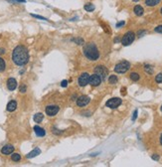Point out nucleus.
I'll return each mask as SVG.
<instances>
[{
	"mask_svg": "<svg viewBox=\"0 0 162 167\" xmlns=\"http://www.w3.org/2000/svg\"><path fill=\"white\" fill-rule=\"evenodd\" d=\"M12 60L17 66H24L29 61V53L26 47L17 46L12 52Z\"/></svg>",
	"mask_w": 162,
	"mask_h": 167,
	"instance_id": "obj_1",
	"label": "nucleus"
},
{
	"mask_svg": "<svg viewBox=\"0 0 162 167\" xmlns=\"http://www.w3.org/2000/svg\"><path fill=\"white\" fill-rule=\"evenodd\" d=\"M83 51H84V55L89 60H91V61H97V60L99 58V49H98V47H97L94 43L90 42V43L85 44Z\"/></svg>",
	"mask_w": 162,
	"mask_h": 167,
	"instance_id": "obj_2",
	"label": "nucleus"
},
{
	"mask_svg": "<svg viewBox=\"0 0 162 167\" xmlns=\"http://www.w3.org/2000/svg\"><path fill=\"white\" fill-rule=\"evenodd\" d=\"M130 69V64L127 61H122L119 63V64L115 65L114 67V71L117 72V74H124L126 73L128 70Z\"/></svg>",
	"mask_w": 162,
	"mask_h": 167,
	"instance_id": "obj_3",
	"label": "nucleus"
},
{
	"mask_svg": "<svg viewBox=\"0 0 162 167\" xmlns=\"http://www.w3.org/2000/svg\"><path fill=\"white\" fill-rule=\"evenodd\" d=\"M135 39V34L132 31H128L123 35L121 39V44L123 46H129L130 44H132V42Z\"/></svg>",
	"mask_w": 162,
	"mask_h": 167,
	"instance_id": "obj_4",
	"label": "nucleus"
},
{
	"mask_svg": "<svg viewBox=\"0 0 162 167\" xmlns=\"http://www.w3.org/2000/svg\"><path fill=\"white\" fill-rule=\"evenodd\" d=\"M121 103H122L121 99H119V97H112V99H108V101H106L105 106L110 108H117L121 104Z\"/></svg>",
	"mask_w": 162,
	"mask_h": 167,
	"instance_id": "obj_5",
	"label": "nucleus"
},
{
	"mask_svg": "<svg viewBox=\"0 0 162 167\" xmlns=\"http://www.w3.org/2000/svg\"><path fill=\"white\" fill-rule=\"evenodd\" d=\"M94 73L101 77V80H105L108 74V71L105 66H101V65H99V66H97L96 68H94Z\"/></svg>",
	"mask_w": 162,
	"mask_h": 167,
	"instance_id": "obj_6",
	"label": "nucleus"
},
{
	"mask_svg": "<svg viewBox=\"0 0 162 167\" xmlns=\"http://www.w3.org/2000/svg\"><path fill=\"white\" fill-rule=\"evenodd\" d=\"M60 108L56 104H50L46 108V113L48 117H55L58 112H59Z\"/></svg>",
	"mask_w": 162,
	"mask_h": 167,
	"instance_id": "obj_7",
	"label": "nucleus"
},
{
	"mask_svg": "<svg viewBox=\"0 0 162 167\" xmlns=\"http://www.w3.org/2000/svg\"><path fill=\"white\" fill-rule=\"evenodd\" d=\"M101 78L99 77V75H97L96 73L94 74V75L90 76V81H89V84L92 87H98V86L101 85Z\"/></svg>",
	"mask_w": 162,
	"mask_h": 167,
	"instance_id": "obj_8",
	"label": "nucleus"
},
{
	"mask_svg": "<svg viewBox=\"0 0 162 167\" xmlns=\"http://www.w3.org/2000/svg\"><path fill=\"white\" fill-rule=\"evenodd\" d=\"M89 81H90V75L88 73H83L82 75L80 76L79 78V86L80 87H85V86L89 84Z\"/></svg>",
	"mask_w": 162,
	"mask_h": 167,
	"instance_id": "obj_9",
	"label": "nucleus"
},
{
	"mask_svg": "<svg viewBox=\"0 0 162 167\" xmlns=\"http://www.w3.org/2000/svg\"><path fill=\"white\" fill-rule=\"evenodd\" d=\"M91 101V99L88 96H81L79 99H77V104L79 106H85L88 104Z\"/></svg>",
	"mask_w": 162,
	"mask_h": 167,
	"instance_id": "obj_10",
	"label": "nucleus"
},
{
	"mask_svg": "<svg viewBox=\"0 0 162 167\" xmlns=\"http://www.w3.org/2000/svg\"><path fill=\"white\" fill-rule=\"evenodd\" d=\"M13 151H14V146L11 145V144H7V145H4L1 149V153L4 155H9V154H12Z\"/></svg>",
	"mask_w": 162,
	"mask_h": 167,
	"instance_id": "obj_11",
	"label": "nucleus"
},
{
	"mask_svg": "<svg viewBox=\"0 0 162 167\" xmlns=\"http://www.w3.org/2000/svg\"><path fill=\"white\" fill-rule=\"evenodd\" d=\"M7 89L9 90H14L16 88H17V81L15 80V79H13V78H9L8 80H7Z\"/></svg>",
	"mask_w": 162,
	"mask_h": 167,
	"instance_id": "obj_12",
	"label": "nucleus"
},
{
	"mask_svg": "<svg viewBox=\"0 0 162 167\" xmlns=\"http://www.w3.org/2000/svg\"><path fill=\"white\" fill-rule=\"evenodd\" d=\"M34 131H35L36 135L39 136V137H43V136L46 135L45 129L42 128V127H40L39 125H35V126H34Z\"/></svg>",
	"mask_w": 162,
	"mask_h": 167,
	"instance_id": "obj_13",
	"label": "nucleus"
},
{
	"mask_svg": "<svg viewBox=\"0 0 162 167\" xmlns=\"http://www.w3.org/2000/svg\"><path fill=\"white\" fill-rule=\"evenodd\" d=\"M133 12L136 16H142L143 13H144V9L140 5H135L133 8Z\"/></svg>",
	"mask_w": 162,
	"mask_h": 167,
	"instance_id": "obj_14",
	"label": "nucleus"
},
{
	"mask_svg": "<svg viewBox=\"0 0 162 167\" xmlns=\"http://www.w3.org/2000/svg\"><path fill=\"white\" fill-rule=\"evenodd\" d=\"M40 153H41L40 148H35V149H33L31 152H29L28 154L26 155V157H27V158H29V159H31V158H34V157H36L37 155H39Z\"/></svg>",
	"mask_w": 162,
	"mask_h": 167,
	"instance_id": "obj_15",
	"label": "nucleus"
},
{
	"mask_svg": "<svg viewBox=\"0 0 162 167\" xmlns=\"http://www.w3.org/2000/svg\"><path fill=\"white\" fill-rule=\"evenodd\" d=\"M17 108V103L16 101H10L7 104V110L8 111H14Z\"/></svg>",
	"mask_w": 162,
	"mask_h": 167,
	"instance_id": "obj_16",
	"label": "nucleus"
},
{
	"mask_svg": "<svg viewBox=\"0 0 162 167\" xmlns=\"http://www.w3.org/2000/svg\"><path fill=\"white\" fill-rule=\"evenodd\" d=\"M33 119H34V121H35L36 124H40V122H42V120L44 119V115H43V113H41V112L36 113V115H34Z\"/></svg>",
	"mask_w": 162,
	"mask_h": 167,
	"instance_id": "obj_17",
	"label": "nucleus"
},
{
	"mask_svg": "<svg viewBox=\"0 0 162 167\" xmlns=\"http://www.w3.org/2000/svg\"><path fill=\"white\" fill-rule=\"evenodd\" d=\"M161 0H145V4L149 7H153V6H156L157 4L160 3Z\"/></svg>",
	"mask_w": 162,
	"mask_h": 167,
	"instance_id": "obj_18",
	"label": "nucleus"
},
{
	"mask_svg": "<svg viewBox=\"0 0 162 167\" xmlns=\"http://www.w3.org/2000/svg\"><path fill=\"white\" fill-rule=\"evenodd\" d=\"M84 8L85 11H88V12H92V11L94 10V5L92 3H87L84 6Z\"/></svg>",
	"mask_w": 162,
	"mask_h": 167,
	"instance_id": "obj_19",
	"label": "nucleus"
},
{
	"mask_svg": "<svg viewBox=\"0 0 162 167\" xmlns=\"http://www.w3.org/2000/svg\"><path fill=\"white\" fill-rule=\"evenodd\" d=\"M5 69H6V63L4 61L3 58L0 57V73L5 71Z\"/></svg>",
	"mask_w": 162,
	"mask_h": 167,
	"instance_id": "obj_20",
	"label": "nucleus"
},
{
	"mask_svg": "<svg viewBox=\"0 0 162 167\" xmlns=\"http://www.w3.org/2000/svg\"><path fill=\"white\" fill-rule=\"evenodd\" d=\"M11 159L14 162H18L21 160V155H20L19 153H13V154L11 155Z\"/></svg>",
	"mask_w": 162,
	"mask_h": 167,
	"instance_id": "obj_21",
	"label": "nucleus"
},
{
	"mask_svg": "<svg viewBox=\"0 0 162 167\" xmlns=\"http://www.w3.org/2000/svg\"><path fill=\"white\" fill-rule=\"evenodd\" d=\"M129 78H130V80L133 81V82H137V81L139 80L140 76L138 75L137 73H131L130 75H129Z\"/></svg>",
	"mask_w": 162,
	"mask_h": 167,
	"instance_id": "obj_22",
	"label": "nucleus"
},
{
	"mask_svg": "<svg viewBox=\"0 0 162 167\" xmlns=\"http://www.w3.org/2000/svg\"><path fill=\"white\" fill-rule=\"evenodd\" d=\"M117 81H119V79H117V77L115 75H112V76H110V78H108V83L112 84V85L117 84Z\"/></svg>",
	"mask_w": 162,
	"mask_h": 167,
	"instance_id": "obj_23",
	"label": "nucleus"
},
{
	"mask_svg": "<svg viewBox=\"0 0 162 167\" xmlns=\"http://www.w3.org/2000/svg\"><path fill=\"white\" fill-rule=\"evenodd\" d=\"M144 70H145V72H146L147 74H149V75H151V74L153 73V69H152V67L149 66V65H145Z\"/></svg>",
	"mask_w": 162,
	"mask_h": 167,
	"instance_id": "obj_24",
	"label": "nucleus"
},
{
	"mask_svg": "<svg viewBox=\"0 0 162 167\" xmlns=\"http://www.w3.org/2000/svg\"><path fill=\"white\" fill-rule=\"evenodd\" d=\"M155 81H156V83L161 84L162 83V74H158V75L155 77Z\"/></svg>",
	"mask_w": 162,
	"mask_h": 167,
	"instance_id": "obj_25",
	"label": "nucleus"
},
{
	"mask_svg": "<svg viewBox=\"0 0 162 167\" xmlns=\"http://www.w3.org/2000/svg\"><path fill=\"white\" fill-rule=\"evenodd\" d=\"M154 31L156 32V33H161L162 34V25H159V26L155 27L154 28Z\"/></svg>",
	"mask_w": 162,
	"mask_h": 167,
	"instance_id": "obj_26",
	"label": "nucleus"
},
{
	"mask_svg": "<svg viewBox=\"0 0 162 167\" xmlns=\"http://www.w3.org/2000/svg\"><path fill=\"white\" fill-rule=\"evenodd\" d=\"M31 16H33L34 18H38V19H41V20H47L45 17H42L40 15H35V14H31Z\"/></svg>",
	"mask_w": 162,
	"mask_h": 167,
	"instance_id": "obj_27",
	"label": "nucleus"
},
{
	"mask_svg": "<svg viewBox=\"0 0 162 167\" xmlns=\"http://www.w3.org/2000/svg\"><path fill=\"white\" fill-rule=\"evenodd\" d=\"M27 90V87L25 85H22L21 87H20V92H26Z\"/></svg>",
	"mask_w": 162,
	"mask_h": 167,
	"instance_id": "obj_28",
	"label": "nucleus"
},
{
	"mask_svg": "<svg viewBox=\"0 0 162 167\" xmlns=\"http://www.w3.org/2000/svg\"><path fill=\"white\" fill-rule=\"evenodd\" d=\"M76 42V43H78L79 45H83L84 44V41H83V39H76V40H74Z\"/></svg>",
	"mask_w": 162,
	"mask_h": 167,
	"instance_id": "obj_29",
	"label": "nucleus"
},
{
	"mask_svg": "<svg viewBox=\"0 0 162 167\" xmlns=\"http://www.w3.org/2000/svg\"><path fill=\"white\" fill-rule=\"evenodd\" d=\"M125 24V22H124V21H121V22H119L117 24V28H120L121 26H123V25Z\"/></svg>",
	"mask_w": 162,
	"mask_h": 167,
	"instance_id": "obj_30",
	"label": "nucleus"
},
{
	"mask_svg": "<svg viewBox=\"0 0 162 167\" xmlns=\"http://www.w3.org/2000/svg\"><path fill=\"white\" fill-rule=\"evenodd\" d=\"M61 86H62V87H63V88H66V87H67V86H68V81L64 80V81H63V82H62V83H61Z\"/></svg>",
	"mask_w": 162,
	"mask_h": 167,
	"instance_id": "obj_31",
	"label": "nucleus"
},
{
	"mask_svg": "<svg viewBox=\"0 0 162 167\" xmlns=\"http://www.w3.org/2000/svg\"><path fill=\"white\" fill-rule=\"evenodd\" d=\"M151 157H152V159H153V160H159V155L158 154H153Z\"/></svg>",
	"mask_w": 162,
	"mask_h": 167,
	"instance_id": "obj_32",
	"label": "nucleus"
},
{
	"mask_svg": "<svg viewBox=\"0 0 162 167\" xmlns=\"http://www.w3.org/2000/svg\"><path fill=\"white\" fill-rule=\"evenodd\" d=\"M136 117H137V110H134V112H133V117H132V120H135L136 119Z\"/></svg>",
	"mask_w": 162,
	"mask_h": 167,
	"instance_id": "obj_33",
	"label": "nucleus"
},
{
	"mask_svg": "<svg viewBox=\"0 0 162 167\" xmlns=\"http://www.w3.org/2000/svg\"><path fill=\"white\" fill-rule=\"evenodd\" d=\"M144 33H146V31H139L138 32V37H141L142 34H144Z\"/></svg>",
	"mask_w": 162,
	"mask_h": 167,
	"instance_id": "obj_34",
	"label": "nucleus"
},
{
	"mask_svg": "<svg viewBox=\"0 0 162 167\" xmlns=\"http://www.w3.org/2000/svg\"><path fill=\"white\" fill-rule=\"evenodd\" d=\"M15 2H18V3H24V2H26V0H14Z\"/></svg>",
	"mask_w": 162,
	"mask_h": 167,
	"instance_id": "obj_35",
	"label": "nucleus"
},
{
	"mask_svg": "<svg viewBox=\"0 0 162 167\" xmlns=\"http://www.w3.org/2000/svg\"><path fill=\"white\" fill-rule=\"evenodd\" d=\"M4 53H5V49H3V48L0 49V55H1V54H4Z\"/></svg>",
	"mask_w": 162,
	"mask_h": 167,
	"instance_id": "obj_36",
	"label": "nucleus"
},
{
	"mask_svg": "<svg viewBox=\"0 0 162 167\" xmlns=\"http://www.w3.org/2000/svg\"><path fill=\"white\" fill-rule=\"evenodd\" d=\"M122 95H125V89H122Z\"/></svg>",
	"mask_w": 162,
	"mask_h": 167,
	"instance_id": "obj_37",
	"label": "nucleus"
},
{
	"mask_svg": "<svg viewBox=\"0 0 162 167\" xmlns=\"http://www.w3.org/2000/svg\"><path fill=\"white\" fill-rule=\"evenodd\" d=\"M160 144L162 145V133H161V135H160Z\"/></svg>",
	"mask_w": 162,
	"mask_h": 167,
	"instance_id": "obj_38",
	"label": "nucleus"
},
{
	"mask_svg": "<svg viewBox=\"0 0 162 167\" xmlns=\"http://www.w3.org/2000/svg\"><path fill=\"white\" fill-rule=\"evenodd\" d=\"M132 1H134V2H138L139 0H132Z\"/></svg>",
	"mask_w": 162,
	"mask_h": 167,
	"instance_id": "obj_39",
	"label": "nucleus"
},
{
	"mask_svg": "<svg viewBox=\"0 0 162 167\" xmlns=\"http://www.w3.org/2000/svg\"><path fill=\"white\" fill-rule=\"evenodd\" d=\"M160 13H161V15H162V7H161V9H160Z\"/></svg>",
	"mask_w": 162,
	"mask_h": 167,
	"instance_id": "obj_40",
	"label": "nucleus"
},
{
	"mask_svg": "<svg viewBox=\"0 0 162 167\" xmlns=\"http://www.w3.org/2000/svg\"><path fill=\"white\" fill-rule=\"evenodd\" d=\"M161 110H162V106H161Z\"/></svg>",
	"mask_w": 162,
	"mask_h": 167,
	"instance_id": "obj_41",
	"label": "nucleus"
}]
</instances>
